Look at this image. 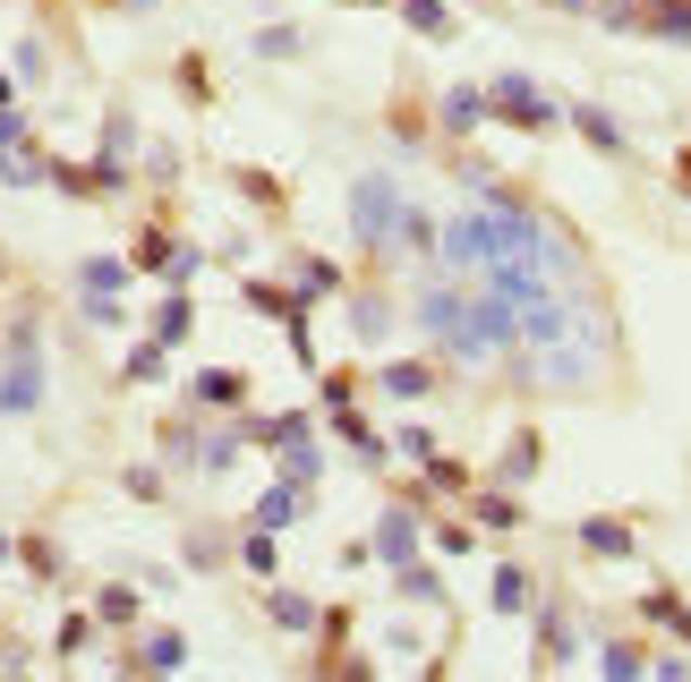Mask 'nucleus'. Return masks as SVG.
Segmentation results:
<instances>
[{
	"mask_svg": "<svg viewBox=\"0 0 691 682\" xmlns=\"http://www.w3.org/2000/svg\"><path fill=\"white\" fill-rule=\"evenodd\" d=\"M589 546H598V555H624L631 538H624V529H615V520H589Z\"/></svg>",
	"mask_w": 691,
	"mask_h": 682,
	"instance_id": "nucleus-1",
	"label": "nucleus"
}]
</instances>
